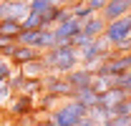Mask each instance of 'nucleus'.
Masks as SVG:
<instances>
[{"label": "nucleus", "instance_id": "393cba45", "mask_svg": "<svg viewBox=\"0 0 131 126\" xmlns=\"http://www.w3.org/2000/svg\"><path fill=\"white\" fill-rule=\"evenodd\" d=\"M23 73H20V71H13V76H10V81H8V86H10V91H13V93H18V91H20V86H23Z\"/></svg>", "mask_w": 131, "mask_h": 126}, {"label": "nucleus", "instance_id": "9d476101", "mask_svg": "<svg viewBox=\"0 0 131 126\" xmlns=\"http://www.w3.org/2000/svg\"><path fill=\"white\" fill-rule=\"evenodd\" d=\"M8 106V111L10 113H15V116H28V113H33V98H28V96H23V93H13V98L5 103Z\"/></svg>", "mask_w": 131, "mask_h": 126}, {"label": "nucleus", "instance_id": "dca6fc26", "mask_svg": "<svg viewBox=\"0 0 131 126\" xmlns=\"http://www.w3.org/2000/svg\"><path fill=\"white\" fill-rule=\"evenodd\" d=\"M20 33H23L20 23H15V20H0V35H3L5 40H13V43H15Z\"/></svg>", "mask_w": 131, "mask_h": 126}, {"label": "nucleus", "instance_id": "bb28decb", "mask_svg": "<svg viewBox=\"0 0 131 126\" xmlns=\"http://www.w3.org/2000/svg\"><path fill=\"white\" fill-rule=\"evenodd\" d=\"M10 98H13V91H10V86H8V83H0V106H5Z\"/></svg>", "mask_w": 131, "mask_h": 126}, {"label": "nucleus", "instance_id": "423d86ee", "mask_svg": "<svg viewBox=\"0 0 131 126\" xmlns=\"http://www.w3.org/2000/svg\"><path fill=\"white\" fill-rule=\"evenodd\" d=\"M30 13L28 8V0H5L3 3V20H15L23 23V18Z\"/></svg>", "mask_w": 131, "mask_h": 126}, {"label": "nucleus", "instance_id": "20e7f679", "mask_svg": "<svg viewBox=\"0 0 131 126\" xmlns=\"http://www.w3.org/2000/svg\"><path fill=\"white\" fill-rule=\"evenodd\" d=\"M103 38L108 40V46H111V48H114L116 43H121V40L131 38V13H129V15H124V18H118V20L106 23Z\"/></svg>", "mask_w": 131, "mask_h": 126}, {"label": "nucleus", "instance_id": "f8f14e48", "mask_svg": "<svg viewBox=\"0 0 131 126\" xmlns=\"http://www.w3.org/2000/svg\"><path fill=\"white\" fill-rule=\"evenodd\" d=\"M103 30H106V20H103L101 15H91V18L81 25V33H83V35H88L91 40H93V38H101Z\"/></svg>", "mask_w": 131, "mask_h": 126}, {"label": "nucleus", "instance_id": "a878e982", "mask_svg": "<svg viewBox=\"0 0 131 126\" xmlns=\"http://www.w3.org/2000/svg\"><path fill=\"white\" fill-rule=\"evenodd\" d=\"M114 116H126V119H131V96L124 101V103H118V106H116Z\"/></svg>", "mask_w": 131, "mask_h": 126}, {"label": "nucleus", "instance_id": "4be33fe9", "mask_svg": "<svg viewBox=\"0 0 131 126\" xmlns=\"http://www.w3.org/2000/svg\"><path fill=\"white\" fill-rule=\"evenodd\" d=\"M116 88H121L126 96H131V71L121 73V76H116Z\"/></svg>", "mask_w": 131, "mask_h": 126}, {"label": "nucleus", "instance_id": "c756f323", "mask_svg": "<svg viewBox=\"0 0 131 126\" xmlns=\"http://www.w3.org/2000/svg\"><path fill=\"white\" fill-rule=\"evenodd\" d=\"M38 126H53V124H50V121H43V124H38Z\"/></svg>", "mask_w": 131, "mask_h": 126}, {"label": "nucleus", "instance_id": "5701e85b", "mask_svg": "<svg viewBox=\"0 0 131 126\" xmlns=\"http://www.w3.org/2000/svg\"><path fill=\"white\" fill-rule=\"evenodd\" d=\"M10 76H13V66H10V61H8V58H0V83H8Z\"/></svg>", "mask_w": 131, "mask_h": 126}, {"label": "nucleus", "instance_id": "a211bd4d", "mask_svg": "<svg viewBox=\"0 0 131 126\" xmlns=\"http://www.w3.org/2000/svg\"><path fill=\"white\" fill-rule=\"evenodd\" d=\"M91 15H93V13L86 8V3H83V0H78V3H73V5H71V18H76L81 25H83V23H86Z\"/></svg>", "mask_w": 131, "mask_h": 126}, {"label": "nucleus", "instance_id": "cd10ccee", "mask_svg": "<svg viewBox=\"0 0 131 126\" xmlns=\"http://www.w3.org/2000/svg\"><path fill=\"white\" fill-rule=\"evenodd\" d=\"M106 126H131V119H126V116H114Z\"/></svg>", "mask_w": 131, "mask_h": 126}, {"label": "nucleus", "instance_id": "1a4fd4ad", "mask_svg": "<svg viewBox=\"0 0 131 126\" xmlns=\"http://www.w3.org/2000/svg\"><path fill=\"white\" fill-rule=\"evenodd\" d=\"M66 81L71 83L73 91H78V88H91V83H93V73H91L88 68L78 66V68H73L71 73H66Z\"/></svg>", "mask_w": 131, "mask_h": 126}, {"label": "nucleus", "instance_id": "412c9836", "mask_svg": "<svg viewBox=\"0 0 131 126\" xmlns=\"http://www.w3.org/2000/svg\"><path fill=\"white\" fill-rule=\"evenodd\" d=\"M28 8H30V13L43 15V13H48L53 8V0H28Z\"/></svg>", "mask_w": 131, "mask_h": 126}, {"label": "nucleus", "instance_id": "7ed1b4c3", "mask_svg": "<svg viewBox=\"0 0 131 126\" xmlns=\"http://www.w3.org/2000/svg\"><path fill=\"white\" fill-rule=\"evenodd\" d=\"M106 58H111V46H108V40L103 35L101 38H93L86 48H81V66L88 68L91 73H96L98 66L106 61Z\"/></svg>", "mask_w": 131, "mask_h": 126}, {"label": "nucleus", "instance_id": "2eb2a0df", "mask_svg": "<svg viewBox=\"0 0 131 126\" xmlns=\"http://www.w3.org/2000/svg\"><path fill=\"white\" fill-rule=\"evenodd\" d=\"M73 101H78L81 106H86V109H93V106H98V93L93 91V88H78V91H73V96H71Z\"/></svg>", "mask_w": 131, "mask_h": 126}, {"label": "nucleus", "instance_id": "0eeeda50", "mask_svg": "<svg viewBox=\"0 0 131 126\" xmlns=\"http://www.w3.org/2000/svg\"><path fill=\"white\" fill-rule=\"evenodd\" d=\"M126 71H131L129 63H126V58L124 56H111V58H106V61L98 66V76H121V73H126Z\"/></svg>", "mask_w": 131, "mask_h": 126}, {"label": "nucleus", "instance_id": "f03ea898", "mask_svg": "<svg viewBox=\"0 0 131 126\" xmlns=\"http://www.w3.org/2000/svg\"><path fill=\"white\" fill-rule=\"evenodd\" d=\"M88 116V109L86 106H81L78 101H73V98H66V101H61L56 109L50 111V124L53 126H78Z\"/></svg>", "mask_w": 131, "mask_h": 126}, {"label": "nucleus", "instance_id": "9b49d317", "mask_svg": "<svg viewBox=\"0 0 131 126\" xmlns=\"http://www.w3.org/2000/svg\"><path fill=\"white\" fill-rule=\"evenodd\" d=\"M126 98H129V96L124 93L121 88H108L106 93L98 96V106H103V109H108V111H116V106L124 103Z\"/></svg>", "mask_w": 131, "mask_h": 126}, {"label": "nucleus", "instance_id": "4468645a", "mask_svg": "<svg viewBox=\"0 0 131 126\" xmlns=\"http://www.w3.org/2000/svg\"><path fill=\"white\" fill-rule=\"evenodd\" d=\"M20 73H23V78H35V81H40L46 73H48V68H46V63L40 61V58H35V61L20 66Z\"/></svg>", "mask_w": 131, "mask_h": 126}, {"label": "nucleus", "instance_id": "b1692460", "mask_svg": "<svg viewBox=\"0 0 131 126\" xmlns=\"http://www.w3.org/2000/svg\"><path fill=\"white\" fill-rule=\"evenodd\" d=\"M83 3H86V8H88V10H91L93 15H101L108 0H83Z\"/></svg>", "mask_w": 131, "mask_h": 126}, {"label": "nucleus", "instance_id": "ddd939ff", "mask_svg": "<svg viewBox=\"0 0 131 126\" xmlns=\"http://www.w3.org/2000/svg\"><path fill=\"white\" fill-rule=\"evenodd\" d=\"M10 58H13V61L18 63V66H25V63L35 61V58H40V53H38L35 48H28V46H18V43H15L13 53H10Z\"/></svg>", "mask_w": 131, "mask_h": 126}, {"label": "nucleus", "instance_id": "f257e3e1", "mask_svg": "<svg viewBox=\"0 0 131 126\" xmlns=\"http://www.w3.org/2000/svg\"><path fill=\"white\" fill-rule=\"evenodd\" d=\"M40 61L46 63L48 73L66 76V73H71L73 68L81 66V50L73 46H56L46 53H40Z\"/></svg>", "mask_w": 131, "mask_h": 126}, {"label": "nucleus", "instance_id": "f3484780", "mask_svg": "<svg viewBox=\"0 0 131 126\" xmlns=\"http://www.w3.org/2000/svg\"><path fill=\"white\" fill-rule=\"evenodd\" d=\"M18 93L28 96V98H35V96H40V93H43V81H35V78H25Z\"/></svg>", "mask_w": 131, "mask_h": 126}, {"label": "nucleus", "instance_id": "6e6552de", "mask_svg": "<svg viewBox=\"0 0 131 126\" xmlns=\"http://www.w3.org/2000/svg\"><path fill=\"white\" fill-rule=\"evenodd\" d=\"M129 13H131V0H108L103 13H101V18L106 23H111V20H118V18L129 15Z\"/></svg>", "mask_w": 131, "mask_h": 126}, {"label": "nucleus", "instance_id": "6ab92c4d", "mask_svg": "<svg viewBox=\"0 0 131 126\" xmlns=\"http://www.w3.org/2000/svg\"><path fill=\"white\" fill-rule=\"evenodd\" d=\"M20 28H23V30H40V28H43V18L38 15V13H28V15L23 18Z\"/></svg>", "mask_w": 131, "mask_h": 126}, {"label": "nucleus", "instance_id": "aec40b11", "mask_svg": "<svg viewBox=\"0 0 131 126\" xmlns=\"http://www.w3.org/2000/svg\"><path fill=\"white\" fill-rule=\"evenodd\" d=\"M58 103H61V98H58V96H53V93H46V91H43V93L38 96V106H40V109H46L48 113L56 109Z\"/></svg>", "mask_w": 131, "mask_h": 126}, {"label": "nucleus", "instance_id": "39448f33", "mask_svg": "<svg viewBox=\"0 0 131 126\" xmlns=\"http://www.w3.org/2000/svg\"><path fill=\"white\" fill-rule=\"evenodd\" d=\"M40 81H43V91H46V93L58 96L61 101H66V98H71V96H73V88H71V83L66 81V76L46 73V76H43Z\"/></svg>", "mask_w": 131, "mask_h": 126}, {"label": "nucleus", "instance_id": "c85d7f7f", "mask_svg": "<svg viewBox=\"0 0 131 126\" xmlns=\"http://www.w3.org/2000/svg\"><path fill=\"white\" fill-rule=\"evenodd\" d=\"M124 58H126V63H129V68H131V53H126Z\"/></svg>", "mask_w": 131, "mask_h": 126}]
</instances>
